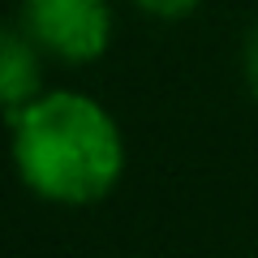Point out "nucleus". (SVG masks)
I'll return each mask as SVG.
<instances>
[{
  "label": "nucleus",
  "mask_w": 258,
  "mask_h": 258,
  "mask_svg": "<svg viewBox=\"0 0 258 258\" xmlns=\"http://www.w3.org/2000/svg\"><path fill=\"white\" fill-rule=\"evenodd\" d=\"M18 176L47 203L86 207L125 172V138L112 112L82 91H39L9 112Z\"/></svg>",
  "instance_id": "obj_1"
},
{
  "label": "nucleus",
  "mask_w": 258,
  "mask_h": 258,
  "mask_svg": "<svg viewBox=\"0 0 258 258\" xmlns=\"http://www.w3.org/2000/svg\"><path fill=\"white\" fill-rule=\"evenodd\" d=\"M18 18L43 47V56H56L64 64L99 60L116 30L112 0H22Z\"/></svg>",
  "instance_id": "obj_2"
},
{
  "label": "nucleus",
  "mask_w": 258,
  "mask_h": 258,
  "mask_svg": "<svg viewBox=\"0 0 258 258\" xmlns=\"http://www.w3.org/2000/svg\"><path fill=\"white\" fill-rule=\"evenodd\" d=\"M43 91V47L26 35V26L0 22V108L18 112Z\"/></svg>",
  "instance_id": "obj_3"
},
{
  "label": "nucleus",
  "mask_w": 258,
  "mask_h": 258,
  "mask_svg": "<svg viewBox=\"0 0 258 258\" xmlns=\"http://www.w3.org/2000/svg\"><path fill=\"white\" fill-rule=\"evenodd\" d=\"M203 0H134V9H142L147 18H159V22H181L198 9Z\"/></svg>",
  "instance_id": "obj_4"
},
{
  "label": "nucleus",
  "mask_w": 258,
  "mask_h": 258,
  "mask_svg": "<svg viewBox=\"0 0 258 258\" xmlns=\"http://www.w3.org/2000/svg\"><path fill=\"white\" fill-rule=\"evenodd\" d=\"M241 69H245V86L254 91V99H258V22L249 26V35H245V52H241Z\"/></svg>",
  "instance_id": "obj_5"
}]
</instances>
